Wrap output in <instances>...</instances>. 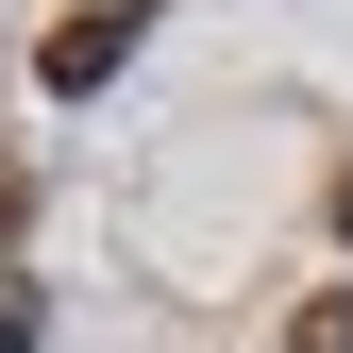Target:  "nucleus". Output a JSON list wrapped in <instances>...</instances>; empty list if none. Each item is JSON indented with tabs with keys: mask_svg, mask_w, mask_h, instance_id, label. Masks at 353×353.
Returning <instances> with one entry per match:
<instances>
[{
	"mask_svg": "<svg viewBox=\"0 0 353 353\" xmlns=\"http://www.w3.org/2000/svg\"><path fill=\"white\" fill-rule=\"evenodd\" d=\"M135 34H152V0H84V17H51V51H34V84H51V101H101Z\"/></svg>",
	"mask_w": 353,
	"mask_h": 353,
	"instance_id": "obj_1",
	"label": "nucleus"
},
{
	"mask_svg": "<svg viewBox=\"0 0 353 353\" xmlns=\"http://www.w3.org/2000/svg\"><path fill=\"white\" fill-rule=\"evenodd\" d=\"M286 353H353V286H303V320H286Z\"/></svg>",
	"mask_w": 353,
	"mask_h": 353,
	"instance_id": "obj_2",
	"label": "nucleus"
},
{
	"mask_svg": "<svg viewBox=\"0 0 353 353\" xmlns=\"http://www.w3.org/2000/svg\"><path fill=\"white\" fill-rule=\"evenodd\" d=\"M34 336H51V303H34L17 270H0V353H34Z\"/></svg>",
	"mask_w": 353,
	"mask_h": 353,
	"instance_id": "obj_3",
	"label": "nucleus"
},
{
	"mask_svg": "<svg viewBox=\"0 0 353 353\" xmlns=\"http://www.w3.org/2000/svg\"><path fill=\"white\" fill-rule=\"evenodd\" d=\"M17 202H34V185H17V168H0V236H17Z\"/></svg>",
	"mask_w": 353,
	"mask_h": 353,
	"instance_id": "obj_4",
	"label": "nucleus"
},
{
	"mask_svg": "<svg viewBox=\"0 0 353 353\" xmlns=\"http://www.w3.org/2000/svg\"><path fill=\"white\" fill-rule=\"evenodd\" d=\"M336 236H353V168H336Z\"/></svg>",
	"mask_w": 353,
	"mask_h": 353,
	"instance_id": "obj_5",
	"label": "nucleus"
}]
</instances>
